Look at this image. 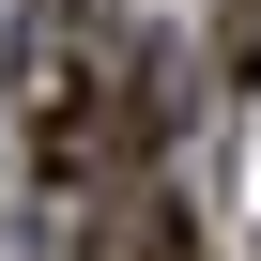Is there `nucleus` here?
<instances>
[{
	"mask_svg": "<svg viewBox=\"0 0 261 261\" xmlns=\"http://www.w3.org/2000/svg\"><path fill=\"white\" fill-rule=\"evenodd\" d=\"M200 62H215V92H246V77H261V0H215V31H200Z\"/></svg>",
	"mask_w": 261,
	"mask_h": 261,
	"instance_id": "nucleus-1",
	"label": "nucleus"
},
{
	"mask_svg": "<svg viewBox=\"0 0 261 261\" xmlns=\"http://www.w3.org/2000/svg\"><path fill=\"white\" fill-rule=\"evenodd\" d=\"M123 261H200V215H139V246Z\"/></svg>",
	"mask_w": 261,
	"mask_h": 261,
	"instance_id": "nucleus-2",
	"label": "nucleus"
}]
</instances>
